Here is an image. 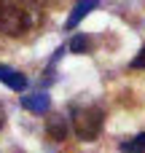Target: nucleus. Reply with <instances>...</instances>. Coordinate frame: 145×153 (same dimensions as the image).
Listing matches in <instances>:
<instances>
[{
  "instance_id": "nucleus-1",
  "label": "nucleus",
  "mask_w": 145,
  "mask_h": 153,
  "mask_svg": "<svg viewBox=\"0 0 145 153\" xmlns=\"http://www.w3.org/2000/svg\"><path fill=\"white\" fill-rule=\"evenodd\" d=\"M35 3L32 0H0V32L8 38H22L35 27Z\"/></svg>"
},
{
  "instance_id": "nucleus-3",
  "label": "nucleus",
  "mask_w": 145,
  "mask_h": 153,
  "mask_svg": "<svg viewBox=\"0 0 145 153\" xmlns=\"http://www.w3.org/2000/svg\"><path fill=\"white\" fill-rule=\"evenodd\" d=\"M46 134H48L51 140H57V143L67 140V134H70V121H67V116H62V113L48 116V121H46Z\"/></svg>"
},
{
  "instance_id": "nucleus-9",
  "label": "nucleus",
  "mask_w": 145,
  "mask_h": 153,
  "mask_svg": "<svg viewBox=\"0 0 145 153\" xmlns=\"http://www.w3.org/2000/svg\"><path fill=\"white\" fill-rule=\"evenodd\" d=\"M132 70H145V46L137 51V56L132 59Z\"/></svg>"
},
{
  "instance_id": "nucleus-4",
  "label": "nucleus",
  "mask_w": 145,
  "mask_h": 153,
  "mask_svg": "<svg viewBox=\"0 0 145 153\" xmlns=\"http://www.w3.org/2000/svg\"><path fill=\"white\" fill-rule=\"evenodd\" d=\"M100 5V0H78L75 5H73V11H70V16H67V22H65V30H75L94 8Z\"/></svg>"
},
{
  "instance_id": "nucleus-5",
  "label": "nucleus",
  "mask_w": 145,
  "mask_h": 153,
  "mask_svg": "<svg viewBox=\"0 0 145 153\" xmlns=\"http://www.w3.org/2000/svg\"><path fill=\"white\" fill-rule=\"evenodd\" d=\"M22 108H24V110H30V113L43 116V113H48V108H51V97H48L46 91H38V94H24V97H22Z\"/></svg>"
},
{
  "instance_id": "nucleus-2",
  "label": "nucleus",
  "mask_w": 145,
  "mask_h": 153,
  "mask_svg": "<svg viewBox=\"0 0 145 153\" xmlns=\"http://www.w3.org/2000/svg\"><path fill=\"white\" fill-rule=\"evenodd\" d=\"M70 124L78 140L91 143L100 137L102 126H105V110L100 105H75L70 110Z\"/></svg>"
},
{
  "instance_id": "nucleus-11",
  "label": "nucleus",
  "mask_w": 145,
  "mask_h": 153,
  "mask_svg": "<svg viewBox=\"0 0 145 153\" xmlns=\"http://www.w3.org/2000/svg\"><path fill=\"white\" fill-rule=\"evenodd\" d=\"M35 5H54V3H59V0H32Z\"/></svg>"
},
{
  "instance_id": "nucleus-6",
  "label": "nucleus",
  "mask_w": 145,
  "mask_h": 153,
  "mask_svg": "<svg viewBox=\"0 0 145 153\" xmlns=\"http://www.w3.org/2000/svg\"><path fill=\"white\" fill-rule=\"evenodd\" d=\"M0 83H5V86L13 89V91H24V89H27L24 73L13 70V67H8V65H0Z\"/></svg>"
},
{
  "instance_id": "nucleus-10",
  "label": "nucleus",
  "mask_w": 145,
  "mask_h": 153,
  "mask_svg": "<svg viewBox=\"0 0 145 153\" xmlns=\"http://www.w3.org/2000/svg\"><path fill=\"white\" fill-rule=\"evenodd\" d=\"M3 126H5V105L0 102V129H3Z\"/></svg>"
},
{
  "instance_id": "nucleus-7",
  "label": "nucleus",
  "mask_w": 145,
  "mask_h": 153,
  "mask_svg": "<svg viewBox=\"0 0 145 153\" xmlns=\"http://www.w3.org/2000/svg\"><path fill=\"white\" fill-rule=\"evenodd\" d=\"M91 46H94V38H91V35L78 32V35L70 40V46H67V48H70L73 54H89V51H91Z\"/></svg>"
},
{
  "instance_id": "nucleus-8",
  "label": "nucleus",
  "mask_w": 145,
  "mask_h": 153,
  "mask_svg": "<svg viewBox=\"0 0 145 153\" xmlns=\"http://www.w3.org/2000/svg\"><path fill=\"white\" fill-rule=\"evenodd\" d=\"M121 153H145V132L121 143Z\"/></svg>"
}]
</instances>
